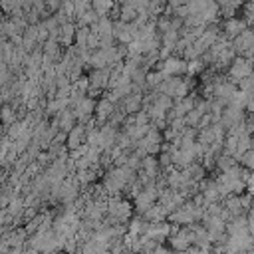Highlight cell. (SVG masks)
<instances>
[{
  "label": "cell",
  "mask_w": 254,
  "mask_h": 254,
  "mask_svg": "<svg viewBox=\"0 0 254 254\" xmlns=\"http://www.w3.org/2000/svg\"><path fill=\"white\" fill-rule=\"evenodd\" d=\"M252 73H254V64H252V60L246 58V56H236L234 62L230 64L228 71H226V79H230L232 83H238V81L246 79V77L252 75Z\"/></svg>",
  "instance_id": "obj_3"
},
{
  "label": "cell",
  "mask_w": 254,
  "mask_h": 254,
  "mask_svg": "<svg viewBox=\"0 0 254 254\" xmlns=\"http://www.w3.org/2000/svg\"><path fill=\"white\" fill-rule=\"evenodd\" d=\"M244 131H246V135L254 137V115L246 113V117H244Z\"/></svg>",
  "instance_id": "obj_25"
},
{
  "label": "cell",
  "mask_w": 254,
  "mask_h": 254,
  "mask_svg": "<svg viewBox=\"0 0 254 254\" xmlns=\"http://www.w3.org/2000/svg\"><path fill=\"white\" fill-rule=\"evenodd\" d=\"M238 89H240V91H244V93H254V73H252V75H248L246 79L238 81Z\"/></svg>",
  "instance_id": "obj_24"
},
{
  "label": "cell",
  "mask_w": 254,
  "mask_h": 254,
  "mask_svg": "<svg viewBox=\"0 0 254 254\" xmlns=\"http://www.w3.org/2000/svg\"><path fill=\"white\" fill-rule=\"evenodd\" d=\"M171 232H173V224H171L169 220H165V222L149 224V230H147L145 236L151 238V240H155V242H159V244H163L165 240H169Z\"/></svg>",
  "instance_id": "obj_11"
},
{
  "label": "cell",
  "mask_w": 254,
  "mask_h": 254,
  "mask_svg": "<svg viewBox=\"0 0 254 254\" xmlns=\"http://www.w3.org/2000/svg\"><path fill=\"white\" fill-rule=\"evenodd\" d=\"M161 192L163 190H159L155 185H151V187H145L135 198H133V208H135V212L141 216V214H145L155 202H159V196H161Z\"/></svg>",
  "instance_id": "obj_4"
},
{
  "label": "cell",
  "mask_w": 254,
  "mask_h": 254,
  "mask_svg": "<svg viewBox=\"0 0 254 254\" xmlns=\"http://www.w3.org/2000/svg\"><path fill=\"white\" fill-rule=\"evenodd\" d=\"M54 119L58 121L60 131H64V133H69V131L77 125V119H75V113H73V109H71V107L64 109V111H62L60 115H56Z\"/></svg>",
  "instance_id": "obj_16"
},
{
  "label": "cell",
  "mask_w": 254,
  "mask_h": 254,
  "mask_svg": "<svg viewBox=\"0 0 254 254\" xmlns=\"http://www.w3.org/2000/svg\"><path fill=\"white\" fill-rule=\"evenodd\" d=\"M137 175H141V177H147V179H151V181H157V179L163 175V171H161V165H159V159H157V157H151V155H147V157L143 159V163H141V169L137 171Z\"/></svg>",
  "instance_id": "obj_12"
},
{
  "label": "cell",
  "mask_w": 254,
  "mask_h": 254,
  "mask_svg": "<svg viewBox=\"0 0 254 254\" xmlns=\"http://www.w3.org/2000/svg\"><path fill=\"white\" fill-rule=\"evenodd\" d=\"M167 216H169V212H167V208L161 204V202H155L145 214H141V218L143 220H147L149 224H157V222H165L167 220Z\"/></svg>",
  "instance_id": "obj_17"
},
{
  "label": "cell",
  "mask_w": 254,
  "mask_h": 254,
  "mask_svg": "<svg viewBox=\"0 0 254 254\" xmlns=\"http://www.w3.org/2000/svg\"><path fill=\"white\" fill-rule=\"evenodd\" d=\"M238 165L242 167V169H246L248 173H254V149H250V151H246L242 157H240V161H238Z\"/></svg>",
  "instance_id": "obj_22"
},
{
  "label": "cell",
  "mask_w": 254,
  "mask_h": 254,
  "mask_svg": "<svg viewBox=\"0 0 254 254\" xmlns=\"http://www.w3.org/2000/svg\"><path fill=\"white\" fill-rule=\"evenodd\" d=\"M169 244L173 252H187L192 246V234L189 226H181L177 232H173L169 236Z\"/></svg>",
  "instance_id": "obj_8"
},
{
  "label": "cell",
  "mask_w": 254,
  "mask_h": 254,
  "mask_svg": "<svg viewBox=\"0 0 254 254\" xmlns=\"http://www.w3.org/2000/svg\"><path fill=\"white\" fill-rule=\"evenodd\" d=\"M246 187H254V173L248 175V181H246Z\"/></svg>",
  "instance_id": "obj_27"
},
{
  "label": "cell",
  "mask_w": 254,
  "mask_h": 254,
  "mask_svg": "<svg viewBox=\"0 0 254 254\" xmlns=\"http://www.w3.org/2000/svg\"><path fill=\"white\" fill-rule=\"evenodd\" d=\"M246 194H248V196L254 200V187H246Z\"/></svg>",
  "instance_id": "obj_28"
},
{
  "label": "cell",
  "mask_w": 254,
  "mask_h": 254,
  "mask_svg": "<svg viewBox=\"0 0 254 254\" xmlns=\"http://www.w3.org/2000/svg\"><path fill=\"white\" fill-rule=\"evenodd\" d=\"M133 204L127 196L119 194V196H109L107 198V216H105V224L115 226V224H129V220L133 218Z\"/></svg>",
  "instance_id": "obj_1"
},
{
  "label": "cell",
  "mask_w": 254,
  "mask_h": 254,
  "mask_svg": "<svg viewBox=\"0 0 254 254\" xmlns=\"http://www.w3.org/2000/svg\"><path fill=\"white\" fill-rule=\"evenodd\" d=\"M155 71H161L167 79L169 77H183L187 73V60H183L181 56H171V58L159 62Z\"/></svg>",
  "instance_id": "obj_6"
},
{
  "label": "cell",
  "mask_w": 254,
  "mask_h": 254,
  "mask_svg": "<svg viewBox=\"0 0 254 254\" xmlns=\"http://www.w3.org/2000/svg\"><path fill=\"white\" fill-rule=\"evenodd\" d=\"M232 50L236 52V56H248L254 48V28H248L244 30L238 38H234L232 42Z\"/></svg>",
  "instance_id": "obj_9"
},
{
  "label": "cell",
  "mask_w": 254,
  "mask_h": 254,
  "mask_svg": "<svg viewBox=\"0 0 254 254\" xmlns=\"http://www.w3.org/2000/svg\"><path fill=\"white\" fill-rule=\"evenodd\" d=\"M185 171V175L192 181V183H196V185H200L204 179H206V169L202 167V163H192V165H189L187 169H183Z\"/></svg>",
  "instance_id": "obj_18"
},
{
  "label": "cell",
  "mask_w": 254,
  "mask_h": 254,
  "mask_svg": "<svg viewBox=\"0 0 254 254\" xmlns=\"http://www.w3.org/2000/svg\"><path fill=\"white\" fill-rule=\"evenodd\" d=\"M218 8H220V16L228 20V18L238 16V10H242V2H220Z\"/></svg>",
  "instance_id": "obj_20"
},
{
  "label": "cell",
  "mask_w": 254,
  "mask_h": 254,
  "mask_svg": "<svg viewBox=\"0 0 254 254\" xmlns=\"http://www.w3.org/2000/svg\"><path fill=\"white\" fill-rule=\"evenodd\" d=\"M242 18L248 22V26L254 24V0L252 2H246L242 4Z\"/></svg>",
  "instance_id": "obj_23"
},
{
  "label": "cell",
  "mask_w": 254,
  "mask_h": 254,
  "mask_svg": "<svg viewBox=\"0 0 254 254\" xmlns=\"http://www.w3.org/2000/svg\"><path fill=\"white\" fill-rule=\"evenodd\" d=\"M234 165H238L236 163V159L234 157H230V155H220L218 159H216V169L220 171V173H224V171H228V169H232Z\"/></svg>",
  "instance_id": "obj_21"
},
{
  "label": "cell",
  "mask_w": 254,
  "mask_h": 254,
  "mask_svg": "<svg viewBox=\"0 0 254 254\" xmlns=\"http://www.w3.org/2000/svg\"><path fill=\"white\" fill-rule=\"evenodd\" d=\"M194 85H196V81L192 77H189V75L187 77H169V79H165L161 83L159 93H163V95L171 97L173 101H177V99L189 97L190 95V89Z\"/></svg>",
  "instance_id": "obj_2"
},
{
  "label": "cell",
  "mask_w": 254,
  "mask_h": 254,
  "mask_svg": "<svg viewBox=\"0 0 254 254\" xmlns=\"http://www.w3.org/2000/svg\"><path fill=\"white\" fill-rule=\"evenodd\" d=\"M75 34H77V24H75V22L62 24L60 30H58V42H60L64 48H69V46H73V42H75Z\"/></svg>",
  "instance_id": "obj_15"
},
{
  "label": "cell",
  "mask_w": 254,
  "mask_h": 254,
  "mask_svg": "<svg viewBox=\"0 0 254 254\" xmlns=\"http://www.w3.org/2000/svg\"><path fill=\"white\" fill-rule=\"evenodd\" d=\"M87 143V133H85V127L83 125H75L69 133H67V139H65V147H67V151L71 153V151H75V149H79L81 145H85Z\"/></svg>",
  "instance_id": "obj_13"
},
{
  "label": "cell",
  "mask_w": 254,
  "mask_h": 254,
  "mask_svg": "<svg viewBox=\"0 0 254 254\" xmlns=\"http://www.w3.org/2000/svg\"><path fill=\"white\" fill-rule=\"evenodd\" d=\"M0 125H2V117H0Z\"/></svg>",
  "instance_id": "obj_30"
},
{
  "label": "cell",
  "mask_w": 254,
  "mask_h": 254,
  "mask_svg": "<svg viewBox=\"0 0 254 254\" xmlns=\"http://www.w3.org/2000/svg\"><path fill=\"white\" fill-rule=\"evenodd\" d=\"M250 26H248V22L242 18V16H234V18H228V20H222L220 22V32H222V36L228 40V42H232L234 38H238L244 30H248Z\"/></svg>",
  "instance_id": "obj_7"
},
{
  "label": "cell",
  "mask_w": 254,
  "mask_h": 254,
  "mask_svg": "<svg viewBox=\"0 0 254 254\" xmlns=\"http://www.w3.org/2000/svg\"><path fill=\"white\" fill-rule=\"evenodd\" d=\"M115 113V105L109 101V99H105V97H99L97 99V105H95V121L99 123V125H105L109 119H111V115Z\"/></svg>",
  "instance_id": "obj_14"
},
{
  "label": "cell",
  "mask_w": 254,
  "mask_h": 254,
  "mask_svg": "<svg viewBox=\"0 0 254 254\" xmlns=\"http://www.w3.org/2000/svg\"><path fill=\"white\" fill-rule=\"evenodd\" d=\"M0 117H2V125L4 127H12L14 123H18V115H16V109L10 105V103H4L0 107Z\"/></svg>",
  "instance_id": "obj_19"
},
{
  "label": "cell",
  "mask_w": 254,
  "mask_h": 254,
  "mask_svg": "<svg viewBox=\"0 0 254 254\" xmlns=\"http://www.w3.org/2000/svg\"><path fill=\"white\" fill-rule=\"evenodd\" d=\"M163 131L157 129V127H151L149 133L137 143L135 149H143L145 155H151V157H157L161 151H163Z\"/></svg>",
  "instance_id": "obj_5"
},
{
  "label": "cell",
  "mask_w": 254,
  "mask_h": 254,
  "mask_svg": "<svg viewBox=\"0 0 254 254\" xmlns=\"http://www.w3.org/2000/svg\"><path fill=\"white\" fill-rule=\"evenodd\" d=\"M119 107L125 111V115H135V113H139V111L145 107V95H143V91H133L129 97H125V99L119 103Z\"/></svg>",
  "instance_id": "obj_10"
},
{
  "label": "cell",
  "mask_w": 254,
  "mask_h": 254,
  "mask_svg": "<svg viewBox=\"0 0 254 254\" xmlns=\"http://www.w3.org/2000/svg\"><path fill=\"white\" fill-rule=\"evenodd\" d=\"M244 111L248 115H254V93H246V107Z\"/></svg>",
  "instance_id": "obj_26"
},
{
  "label": "cell",
  "mask_w": 254,
  "mask_h": 254,
  "mask_svg": "<svg viewBox=\"0 0 254 254\" xmlns=\"http://www.w3.org/2000/svg\"><path fill=\"white\" fill-rule=\"evenodd\" d=\"M58 254H65V252H64V250H62V252H58Z\"/></svg>",
  "instance_id": "obj_29"
}]
</instances>
